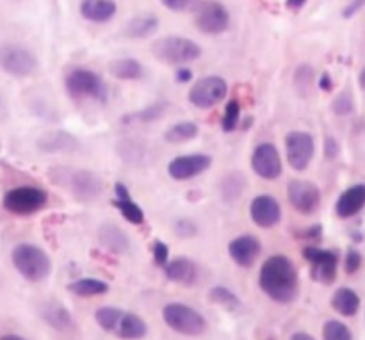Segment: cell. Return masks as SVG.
Here are the masks:
<instances>
[{
  "mask_svg": "<svg viewBox=\"0 0 365 340\" xmlns=\"http://www.w3.org/2000/svg\"><path fill=\"white\" fill-rule=\"evenodd\" d=\"M250 217L260 228H273L282 221V207L271 195H259L250 203Z\"/></svg>",
  "mask_w": 365,
  "mask_h": 340,
  "instance_id": "cell-17",
  "label": "cell"
},
{
  "mask_svg": "<svg viewBox=\"0 0 365 340\" xmlns=\"http://www.w3.org/2000/svg\"><path fill=\"white\" fill-rule=\"evenodd\" d=\"M0 70L13 77H29L38 70V59L25 46L4 43L0 45Z\"/></svg>",
  "mask_w": 365,
  "mask_h": 340,
  "instance_id": "cell-9",
  "label": "cell"
},
{
  "mask_svg": "<svg viewBox=\"0 0 365 340\" xmlns=\"http://www.w3.org/2000/svg\"><path fill=\"white\" fill-rule=\"evenodd\" d=\"M331 306L341 316L353 317L360 309V298L353 289L342 287L339 291H335L334 298H331Z\"/></svg>",
  "mask_w": 365,
  "mask_h": 340,
  "instance_id": "cell-27",
  "label": "cell"
},
{
  "mask_svg": "<svg viewBox=\"0 0 365 340\" xmlns=\"http://www.w3.org/2000/svg\"><path fill=\"white\" fill-rule=\"evenodd\" d=\"M227 93V81L223 77H217V75H210V77L196 81V84L189 91V102L198 109H210V107L217 105L221 100H225Z\"/></svg>",
  "mask_w": 365,
  "mask_h": 340,
  "instance_id": "cell-11",
  "label": "cell"
},
{
  "mask_svg": "<svg viewBox=\"0 0 365 340\" xmlns=\"http://www.w3.org/2000/svg\"><path fill=\"white\" fill-rule=\"evenodd\" d=\"M259 285L274 303L289 305L299 294V274L292 260L285 255H273L262 264Z\"/></svg>",
  "mask_w": 365,
  "mask_h": 340,
  "instance_id": "cell-1",
  "label": "cell"
},
{
  "mask_svg": "<svg viewBox=\"0 0 365 340\" xmlns=\"http://www.w3.org/2000/svg\"><path fill=\"white\" fill-rule=\"evenodd\" d=\"M289 202L299 214H314L321 205V191L309 180H292L287 187Z\"/></svg>",
  "mask_w": 365,
  "mask_h": 340,
  "instance_id": "cell-15",
  "label": "cell"
},
{
  "mask_svg": "<svg viewBox=\"0 0 365 340\" xmlns=\"http://www.w3.org/2000/svg\"><path fill=\"white\" fill-rule=\"evenodd\" d=\"M365 207V185L356 184L353 187L346 189L337 200V205H335V212L342 220H348L353 217L355 214H359Z\"/></svg>",
  "mask_w": 365,
  "mask_h": 340,
  "instance_id": "cell-20",
  "label": "cell"
},
{
  "mask_svg": "<svg viewBox=\"0 0 365 340\" xmlns=\"http://www.w3.org/2000/svg\"><path fill=\"white\" fill-rule=\"evenodd\" d=\"M198 0H160L166 9L175 11V13H180V11H187L189 7H192Z\"/></svg>",
  "mask_w": 365,
  "mask_h": 340,
  "instance_id": "cell-41",
  "label": "cell"
},
{
  "mask_svg": "<svg viewBox=\"0 0 365 340\" xmlns=\"http://www.w3.org/2000/svg\"><path fill=\"white\" fill-rule=\"evenodd\" d=\"M252 170L264 180H277L284 171L282 157L273 143H260L252 153Z\"/></svg>",
  "mask_w": 365,
  "mask_h": 340,
  "instance_id": "cell-14",
  "label": "cell"
},
{
  "mask_svg": "<svg viewBox=\"0 0 365 340\" xmlns=\"http://www.w3.org/2000/svg\"><path fill=\"white\" fill-rule=\"evenodd\" d=\"M66 93L77 102L93 100V102L106 103L109 96V89L103 78L88 68H71L64 77Z\"/></svg>",
  "mask_w": 365,
  "mask_h": 340,
  "instance_id": "cell-4",
  "label": "cell"
},
{
  "mask_svg": "<svg viewBox=\"0 0 365 340\" xmlns=\"http://www.w3.org/2000/svg\"><path fill=\"white\" fill-rule=\"evenodd\" d=\"M239 120H241V103L239 100H230L225 107L223 120H221L223 132H234L237 128Z\"/></svg>",
  "mask_w": 365,
  "mask_h": 340,
  "instance_id": "cell-35",
  "label": "cell"
},
{
  "mask_svg": "<svg viewBox=\"0 0 365 340\" xmlns=\"http://www.w3.org/2000/svg\"><path fill=\"white\" fill-rule=\"evenodd\" d=\"M346 273L348 274H355L356 271L362 267V255H360L356 249H349L348 255H346Z\"/></svg>",
  "mask_w": 365,
  "mask_h": 340,
  "instance_id": "cell-40",
  "label": "cell"
},
{
  "mask_svg": "<svg viewBox=\"0 0 365 340\" xmlns=\"http://www.w3.org/2000/svg\"><path fill=\"white\" fill-rule=\"evenodd\" d=\"M52 180L70 191L81 202H93L103 192L102 178L89 170L56 168L52 170Z\"/></svg>",
  "mask_w": 365,
  "mask_h": 340,
  "instance_id": "cell-3",
  "label": "cell"
},
{
  "mask_svg": "<svg viewBox=\"0 0 365 340\" xmlns=\"http://www.w3.org/2000/svg\"><path fill=\"white\" fill-rule=\"evenodd\" d=\"M245 189L246 178L245 175L237 173V171H232V173L225 175L220 182V192L225 202H234V200H237L245 192Z\"/></svg>",
  "mask_w": 365,
  "mask_h": 340,
  "instance_id": "cell-31",
  "label": "cell"
},
{
  "mask_svg": "<svg viewBox=\"0 0 365 340\" xmlns=\"http://www.w3.org/2000/svg\"><path fill=\"white\" fill-rule=\"evenodd\" d=\"M364 4H365V0H353V2L349 4V6L346 7V9H344V16H346V18L353 16V14H355L356 11L362 9Z\"/></svg>",
  "mask_w": 365,
  "mask_h": 340,
  "instance_id": "cell-43",
  "label": "cell"
},
{
  "mask_svg": "<svg viewBox=\"0 0 365 340\" xmlns=\"http://www.w3.org/2000/svg\"><path fill=\"white\" fill-rule=\"evenodd\" d=\"M170 107V103L166 100H157L152 105L145 107V109L138 110V113H130L127 116H123V123H152V121L160 120L166 113V109Z\"/></svg>",
  "mask_w": 365,
  "mask_h": 340,
  "instance_id": "cell-30",
  "label": "cell"
},
{
  "mask_svg": "<svg viewBox=\"0 0 365 340\" xmlns=\"http://www.w3.org/2000/svg\"><path fill=\"white\" fill-rule=\"evenodd\" d=\"M109 71L120 81H138L143 75V66L139 61L130 57H121L109 63Z\"/></svg>",
  "mask_w": 365,
  "mask_h": 340,
  "instance_id": "cell-28",
  "label": "cell"
},
{
  "mask_svg": "<svg viewBox=\"0 0 365 340\" xmlns=\"http://www.w3.org/2000/svg\"><path fill=\"white\" fill-rule=\"evenodd\" d=\"M152 52L160 63L166 64H185L200 59L202 48L192 39L180 38V36H168L157 39L152 46Z\"/></svg>",
  "mask_w": 365,
  "mask_h": 340,
  "instance_id": "cell-7",
  "label": "cell"
},
{
  "mask_svg": "<svg viewBox=\"0 0 365 340\" xmlns=\"http://www.w3.org/2000/svg\"><path fill=\"white\" fill-rule=\"evenodd\" d=\"M323 340H353V335L341 321H328L323 328Z\"/></svg>",
  "mask_w": 365,
  "mask_h": 340,
  "instance_id": "cell-36",
  "label": "cell"
},
{
  "mask_svg": "<svg viewBox=\"0 0 365 340\" xmlns=\"http://www.w3.org/2000/svg\"><path fill=\"white\" fill-rule=\"evenodd\" d=\"M114 205L118 207V210L121 212V216L132 225H143L145 223V212H143L141 207L132 200L130 192L125 187L123 184H116V200H114Z\"/></svg>",
  "mask_w": 365,
  "mask_h": 340,
  "instance_id": "cell-23",
  "label": "cell"
},
{
  "mask_svg": "<svg viewBox=\"0 0 365 340\" xmlns=\"http://www.w3.org/2000/svg\"><path fill=\"white\" fill-rule=\"evenodd\" d=\"M314 152H316V145L309 132H289L285 138V153H287V160L292 170L305 171L312 163Z\"/></svg>",
  "mask_w": 365,
  "mask_h": 340,
  "instance_id": "cell-12",
  "label": "cell"
},
{
  "mask_svg": "<svg viewBox=\"0 0 365 340\" xmlns=\"http://www.w3.org/2000/svg\"><path fill=\"white\" fill-rule=\"evenodd\" d=\"M68 291L71 294L78 296V298H91V296H102L109 291V285L103 280H96V278H81L68 285Z\"/></svg>",
  "mask_w": 365,
  "mask_h": 340,
  "instance_id": "cell-29",
  "label": "cell"
},
{
  "mask_svg": "<svg viewBox=\"0 0 365 340\" xmlns=\"http://www.w3.org/2000/svg\"><path fill=\"white\" fill-rule=\"evenodd\" d=\"M291 340H316V339H314L312 335L305 334V331H298V334H294V335H292Z\"/></svg>",
  "mask_w": 365,
  "mask_h": 340,
  "instance_id": "cell-46",
  "label": "cell"
},
{
  "mask_svg": "<svg viewBox=\"0 0 365 340\" xmlns=\"http://www.w3.org/2000/svg\"><path fill=\"white\" fill-rule=\"evenodd\" d=\"M163 319L171 330L185 337H198L207 330L205 317L198 310L184 303H170L164 306Z\"/></svg>",
  "mask_w": 365,
  "mask_h": 340,
  "instance_id": "cell-6",
  "label": "cell"
},
{
  "mask_svg": "<svg viewBox=\"0 0 365 340\" xmlns=\"http://www.w3.org/2000/svg\"><path fill=\"white\" fill-rule=\"evenodd\" d=\"M262 252V244L253 235H239L228 244V253L239 267H252Z\"/></svg>",
  "mask_w": 365,
  "mask_h": 340,
  "instance_id": "cell-18",
  "label": "cell"
},
{
  "mask_svg": "<svg viewBox=\"0 0 365 340\" xmlns=\"http://www.w3.org/2000/svg\"><path fill=\"white\" fill-rule=\"evenodd\" d=\"M157 29H159V18L153 14H139V16L128 20L123 29V34L130 39H145L152 36Z\"/></svg>",
  "mask_w": 365,
  "mask_h": 340,
  "instance_id": "cell-26",
  "label": "cell"
},
{
  "mask_svg": "<svg viewBox=\"0 0 365 340\" xmlns=\"http://www.w3.org/2000/svg\"><path fill=\"white\" fill-rule=\"evenodd\" d=\"M339 152H341L339 143L334 138H327V141H324V153H327L328 159H335L339 155Z\"/></svg>",
  "mask_w": 365,
  "mask_h": 340,
  "instance_id": "cell-42",
  "label": "cell"
},
{
  "mask_svg": "<svg viewBox=\"0 0 365 340\" xmlns=\"http://www.w3.org/2000/svg\"><path fill=\"white\" fill-rule=\"evenodd\" d=\"M200 128L198 125L192 121H178V123L171 125L166 132H164V139L171 145H180V143H187L198 135Z\"/></svg>",
  "mask_w": 365,
  "mask_h": 340,
  "instance_id": "cell-32",
  "label": "cell"
},
{
  "mask_svg": "<svg viewBox=\"0 0 365 340\" xmlns=\"http://www.w3.org/2000/svg\"><path fill=\"white\" fill-rule=\"evenodd\" d=\"M210 164H212V157L207 153H189V155L175 157L168 164V173L175 180H191V178L205 173Z\"/></svg>",
  "mask_w": 365,
  "mask_h": 340,
  "instance_id": "cell-16",
  "label": "cell"
},
{
  "mask_svg": "<svg viewBox=\"0 0 365 340\" xmlns=\"http://www.w3.org/2000/svg\"><path fill=\"white\" fill-rule=\"evenodd\" d=\"M11 260H13V266L16 267L18 273L32 284L45 280L52 269V262H50V257L46 255L45 249L36 244H29V242L14 246Z\"/></svg>",
  "mask_w": 365,
  "mask_h": 340,
  "instance_id": "cell-5",
  "label": "cell"
},
{
  "mask_svg": "<svg viewBox=\"0 0 365 340\" xmlns=\"http://www.w3.org/2000/svg\"><path fill=\"white\" fill-rule=\"evenodd\" d=\"M0 340H27V339L20 337V335H13V334H9V335H2V337H0Z\"/></svg>",
  "mask_w": 365,
  "mask_h": 340,
  "instance_id": "cell-48",
  "label": "cell"
},
{
  "mask_svg": "<svg viewBox=\"0 0 365 340\" xmlns=\"http://www.w3.org/2000/svg\"><path fill=\"white\" fill-rule=\"evenodd\" d=\"M305 2L307 0H287V6L291 7V9H299Z\"/></svg>",
  "mask_w": 365,
  "mask_h": 340,
  "instance_id": "cell-47",
  "label": "cell"
},
{
  "mask_svg": "<svg viewBox=\"0 0 365 340\" xmlns=\"http://www.w3.org/2000/svg\"><path fill=\"white\" fill-rule=\"evenodd\" d=\"M319 86L323 91H330L331 88H334V82H331V77L328 73H323L321 75V81H319Z\"/></svg>",
  "mask_w": 365,
  "mask_h": 340,
  "instance_id": "cell-45",
  "label": "cell"
},
{
  "mask_svg": "<svg viewBox=\"0 0 365 340\" xmlns=\"http://www.w3.org/2000/svg\"><path fill=\"white\" fill-rule=\"evenodd\" d=\"M48 202V195L39 187H31V185H21L6 192L2 200V205L7 212L14 216H32L45 209Z\"/></svg>",
  "mask_w": 365,
  "mask_h": 340,
  "instance_id": "cell-8",
  "label": "cell"
},
{
  "mask_svg": "<svg viewBox=\"0 0 365 340\" xmlns=\"http://www.w3.org/2000/svg\"><path fill=\"white\" fill-rule=\"evenodd\" d=\"M164 274L168 280L175 282V284L191 287L198 280V266L187 257H178L175 260H168V264L164 266Z\"/></svg>",
  "mask_w": 365,
  "mask_h": 340,
  "instance_id": "cell-19",
  "label": "cell"
},
{
  "mask_svg": "<svg viewBox=\"0 0 365 340\" xmlns=\"http://www.w3.org/2000/svg\"><path fill=\"white\" fill-rule=\"evenodd\" d=\"M209 298L212 299L216 305L223 306L227 310H237L241 306V299L235 292H232L230 289L223 287V285H216L209 291Z\"/></svg>",
  "mask_w": 365,
  "mask_h": 340,
  "instance_id": "cell-33",
  "label": "cell"
},
{
  "mask_svg": "<svg viewBox=\"0 0 365 340\" xmlns=\"http://www.w3.org/2000/svg\"><path fill=\"white\" fill-rule=\"evenodd\" d=\"M303 259L309 262L314 280L323 285L334 284L339 267L337 253L330 252V249L316 248V246H307V248H303Z\"/></svg>",
  "mask_w": 365,
  "mask_h": 340,
  "instance_id": "cell-10",
  "label": "cell"
},
{
  "mask_svg": "<svg viewBox=\"0 0 365 340\" xmlns=\"http://www.w3.org/2000/svg\"><path fill=\"white\" fill-rule=\"evenodd\" d=\"M195 24L203 34H221L230 25V14H228V9L223 4L216 2V0H209V2H203L198 7Z\"/></svg>",
  "mask_w": 365,
  "mask_h": 340,
  "instance_id": "cell-13",
  "label": "cell"
},
{
  "mask_svg": "<svg viewBox=\"0 0 365 340\" xmlns=\"http://www.w3.org/2000/svg\"><path fill=\"white\" fill-rule=\"evenodd\" d=\"M95 321L106 334L121 340H141L148 331V326L138 314L127 312L116 306L98 309L95 312Z\"/></svg>",
  "mask_w": 365,
  "mask_h": 340,
  "instance_id": "cell-2",
  "label": "cell"
},
{
  "mask_svg": "<svg viewBox=\"0 0 365 340\" xmlns=\"http://www.w3.org/2000/svg\"><path fill=\"white\" fill-rule=\"evenodd\" d=\"M98 239L103 248L109 249L110 253H116V255H123L130 249V239L116 225H103L98 230Z\"/></svg>",
  "mask_w": 365,
  "mask_h": 340,
  "instance_id": "cell-21",
  "label": "cell"
},
{
  "mask_svg": "<svg viewBox=\"0 0 365 340\" xmlns=\"http://www.w3.org/2000/svg\"><path fill=\"white\" fill-rule=\"evenodd\" d=\"M175 232H177L178 237L189 239L192 237V235H196L198 228H196V225L192 223L191 220H178L177 223H175Z\"/></svg>",
  "mask_w": 365,
  "mask_h": 340,
  "instance_id": "cell-39",
  "label": "cell"
},
{
  "mask_svg": "<svg viewBox=\"0 0 365 340\" xmlns=\"http://www.w3.org/2000/svg\"><path fill=\"white\" fill-rule=\"evenodd\" d=\"M41 317L48 326H52L57 331H68L73 328L71 314L57 302H48L46 305H43Z\"/></svg>",
  "mask_w": 365,
  "mask_h": 340,
  "instance_id": "cell-25",
  "label": "cell"
},
{
  "mask_svg": "<svg viewBox=\"0 0 365 340\" xmlns=\"http://www.w3.org/2000/svg\"><path fill=\"white\" fill-rule=\"evenodd\" d=\"M152 252H153V260H155L157 266L160 267L166 266L168 260H170V248H168L163 241H155L153 242Z\"/></svg>",
  "mask_w": 365,
  "mask_h": 340,
  "instance_id": "cell-38",
  "label": "cell"
},
{
  "mask_svg": "<svg viewBox=\"0 0 365 340\" xmlns=\"http://www.w3.org/2000/svg\"><path fill=\"white\" fill-rule=\"evenodd\" d=\"M116 4L113 0H82L81 14L89 21L95 24H106L113 20L116 14Z\"/></svg>",
  "mask_w": 365,
  "mask_h": 340,
  "instance_id": "cell-22",
  "label": "cell"
},
{
  "mask_svg": "<svg viewBox=\"0 0 365 340\" xmlns=\"http://www.w3.org/2000/svg\"><path fill=\"white\" fill-rule=\"evenodd\" d=\"M359 82H360V86H362V88L365 89V68L362 71H360V77H359Z\"/></svg>",
  "mask_w": 365,
  "mask_h": 340,
  "instance_id": "cell-49",
  "label": "cell"
},
{
  "mask_svg": "<svg viewBox=\"0 0 365 340\" xmlns=\"http://www.w3.org/2000/svg\"><path fill=\"white\" fill-rule=\"evenodd\" d=\"M175 78H177V82H189L192 78V71L187 70V68H180V70L177 71V75H175Z\"/></svg>",
  "mask_w": 365,
  "mask_h": 340,
  "instance_id": "cell-44",
  "label": "cell"
},
{
  "mask_svg": "<svg viewBox=\"0 0 365 340\" xmlns=\"http://www.w3.org/2000/svg\"><path fill=\"white\" fill-rule=\"evenodd\" d=\"M314 82V68L310 64H302L294 71V86L302 96H307L310 93Z\"/></svg>",
  "mask_w": 365,
  "mask_h": 340,
  "instance_id": "cell-34",
  "label": "cell"
},
{
  "mask_svg": "<svg viewBox=\"0 0 365 340\" xmlns=\"http://www.w3.org/2000/svg\"><path fill=\"white\" fill-rule=\"evenodd\" d=\"M38 148L46 153L73 152L78 148V141L66 132H48L38 139Z\"/></svg>",
  "mask_w": 365,
  "mask_h": 340,
  "instance_id": "cell-24",
  "label": "cell"
},
{
  "mask_svg": "<svg viewBox=\"0 0 365 340\" xmlns=\"http://www.w3.org/2000/svg\"><path fill=\"white\" fill-rule=\"evenodd\" d=\"M331 109H334V113L339 114V116H348V114H351L353 109H355L351 95H349V93H341V95L334 100V103H331Z\"/></svg>",
  "mask_w": 365,
  "mask_h": 340,
  "instance_id": "cell-37",
  "label": "cell"
}]
</instances>
